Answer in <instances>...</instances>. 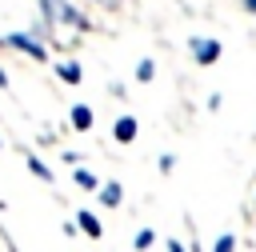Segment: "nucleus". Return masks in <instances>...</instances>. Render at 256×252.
I'll list each match as a JSON object with an SVG mask.
<instances>
[{
  "instance_id": "obj_1",
  "label": "nucleus",
  "mask_w": 256,
  "mask_h": 252,
  "mask_svg": "<svg viewBox=\"0 0 256 252\" xmlns=\"http://www.w3.org/2000/svg\"><path fill=\"white\" fill-rule=\"evenodd\" d=\"M40 8H44L48 20H64V24H72V28H88V20H84L68 0H40Z\"/></svg>"
},
{
  "instance_id": "obj_2",
  "label": "nucleus",
  "mask_w": 256,
  "mask_h": 252,
  "mask_svg": "<svg viewBox=\"0 0 256 252\" xmlns=\"http://www.w3.org/2000/svg\"><path fill=\"white\" fill-rule=\"evenodd\" d=\"M192 56H196L200 64H212V60L220 56V44H216V40H192Z\"/></svg>"
},
{
  "instance_id": "obj_3",
  "label": "nucleus",
  "mask_w": 256,
  "mask_h": 252,
  "mask_svg": "<svg viewBox=\"0 0 256 252\" xmlns=\"http://www.w3.org/2000/svg\"><path fill=\"white\" fill-rule=\"evenodd\" d=\"M8 44L20 48V52H28V56H36V60H44V48H40L32 36H8Z\"/></svg>"
},
{
  "instance_id": "obj_4",
  "label": "nucleus",
  "mask_w": 256,
  "mask_h": 252,
  "mask_svg": "<svg viewBox=\"0 0 256 252\" xmlns=\"http://www.w3.org/2000/svg\"><path fill=\"white\" fill-rule=\"evenodd\" d=\"M72 128H80V132H84V128H92V108L76 104V108H72Z\"/></svg>"
},
{
  "instance_id": "obj_5",
  "label": "nucleus",
  "mask_w": 256,
  "mask_h": 252,
  "mask_svg": "<svg viewBox=\"0 0 256 252\" xmlns=\"http://www.w3.org/2000/svg\"><path fill=\"white\" fill-rule=\"evenodd\" d=\"M132 136H136V120H132V116H120V120H116V140L128 144Z\"/></svg>"
},
{
  "instance_id": "obj_6",
  "label": "nucleus",
  "mask_w": 256,
  "mask_h": 252,
  "mask_svg": "<svg viewBox=\"0 0 256 252\" xmlns=\"http://www.w3.org/2000/svg\"><path fill=\"white\" fill-rule=\"evenodd\" d=\"M56 72H60V80H68V84H80V64H72V60H68V64H60Z\"/></svg>"
},
{
  "instance_id": "obj_7",
  "label": "nucleus",
  "mask_w": 256,
  "mask_h": 252,
  "mask_svg": "<svg viewBox=\"0 0 256 252\" xmlns=\"http://www.w3.org/2000/svg\"><path fill=\"white\" fill-rule=\"evenodd\" d=\"M100 200H104L108 208H116V204H120V184H104V188H100Z\"/></svg>"
},
{
  "instance_id": "obj_8",
  "label": "nucleus",
  "mask_w": 256,
  "mask_h": 252,
  "mask_svg": "<svg viewBox=\"0 0 256 252\" xmlns=\"http://www.w3.org/2000/svg\"><path fill=\"white\" fill-rule=\"evenodd\" d=\"M76 220H80V228H84V232H88V236H100V220H96V216H92V212H80V216H76Z\"/></svg>"
},
{
  "instance_id": "obj_9",
  "label": "nucleus",
  "mask_w": 256,
  "mask_h": 252,
  "mask_svg": "<svg viewBox=\"0 0 256 252\" xmlns=\"http://www.w3.org/2000/svg\"><path fill=\"white\" fill-rule=\"evenodd\" d=\"M28 168H32V172H36L40 180H52V172H48V168H44V164H40L36 156H28Z\"/></svg>"
},
{
  "instance_id": "obj_10",
  "label": "nucleus",
  "mask_w": 256,
  "mask_h": 252,
  "mask_svg": "<svg viewBox=\"0 0 256 252\" xmlns=\"http://www.w3.org/2000/svg\"><path fill=\"white\" fill-rule=\"evenodd\" d=\"M76 184H80V188H96V176L84 172V168H76Z\"/></svg>"
},
{
  "instance_id": "obj_11",
  "label": "nucleus",
  "mask_w": 256,
  "mask_h": 252,
  "mask_svg": "<svg viewBox=\"0 0 256 252\" xmlns=\"http://www.w3.org/2000/svg\"><path fill=\"white\" fill-rule=\"evenodd\" d=\"M152 72H156V68H152V60H140V68H136V76H140V80H152Z\"/></svg>"
},
{
  "instance_id": "obj_12",
  "label": "nucleus",
  "mask_w": 256,
  "mask_h": 252,
  "mask_svg": "<svg viewBox=\"0 0 256 252\" xmlns=\"http://www.w3.org/2000/svg\"><path fill=\"white\" fill-rule=\"evenodd\" d=\"M244 8H248V12H256V0H244Z\"/></svg>"
},
{
  "instance_id": "obj_13",
  "label": "nucleus",
  "mask_w": 256,
  "mask_h": 252,
  "mask_svg": "<svg viewBox=\"0 0 256 252\" xmlns=\"http://www.w3.org/2000/svg\"><path fill=\"white\" fill-rule=\"evenodd\" d=\"M0 88H8V76H4V68H0Z\"/></svg>"
},
{
  "instance_id": "obj_14",
  "label": "nucleus",
  "mask_w": 256,
  "mask_h": 252,
  "mask_svg": "<svg viewBox=\"0 0 256 252\" xmlns=\"http://www.w3.org/2000/svg\"><path fill=\"white\" fill-rule=\"evenodd\" d=\"M100 4H108V8H112V4H120V0H100Z\"/></svg>"
}]
</instances>
